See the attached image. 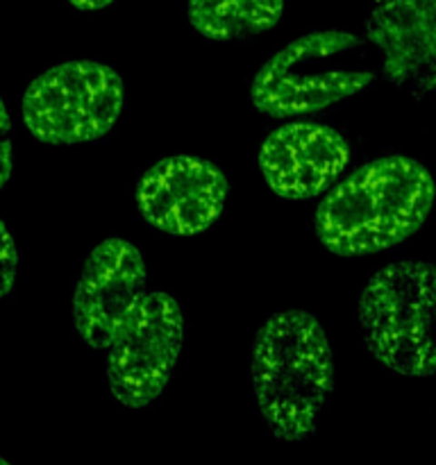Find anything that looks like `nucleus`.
<instances>
[{"label":"nucleus","mask_w":436,"mask_h":465,"mask_svg":"<svg viewBox=\"0 0 436 465\" xmlns=\"http://www.w3.org/2000/svg\"><path fill=\"white\" fill-rule=\"evenodd\" d=\"M434 200L436 182L421 162L382 157L357 168L321 200L313 230L332 254L363 257L416 234Z\"/></svg>","instance_id":"f257e3e1"},{"label":"nucleus","mask_w":436,"mask_h":465,"mask_svg":"<svg viewBox=\"0 0 436 465\" xmlns=\"http://www.w3.org/2000/svg\"><path fill=\"white\" fill-rule=\"evenodd\" d=\"M250 380L259 416L277 440L313 434L334 389V354L321 321L302 309L266 318L253 341Z\"/></svg>","instance_id":"f03ea898"},{"label":"nucleus","mask_w":436,"mask_h":465,"mask_svg":"<svg viewBox=\"0 0 436 465\" xmlns=\"http://www.w3.org/2000/svg\"><path fill=\"white\" fill-rule=\"evenodd\" d=\"M366 41L345 30H318L266 59L250 86L254 109L271 118L321 112L375 82Z\"/></svg>","instance_id":"7ed1b4c3"},{"label":"nucleus","mask_w":436,"mask_h":465,"mask_svg":"<svg viewBox=\"0 0 436 465\" xmlns=\"http://www.w3.org/2000/svg\"><path fill=\"white\" fill-rule=\"evenodd\" d=\"M368 352L404 377L436 375V266L404 259L372 272L359 295Z\"/></svg>","instance_id":"20e7f679"},{"label":"nucleus","mask_w":436,"mask_h":465,"mask_svg":"<svg viewBox=\"0 0 436 465\" xmlns=\"http://www.w3.org/2000/svg\"><path fill=\"white\" fill-rule=\"evenodd\" d=\"M123 112V80L112 66L75 59L50 66L23 94V123L48 145L89 143L107 134Z\"/></svg>","instance_id":"39448f33"},{"label":"nucleus","mask_w":436,"mask_h":465,"mask_svg":"<svg viewBox=\"0 0 436 465\" xmlns=\"http://www.w3.org/2000/svg\"><path fill=\"white\" fill-rule=\"evenodd\" d=\"M186 321L180 302L164 291H144L109 343V391L127 409L153 404L173 375Z\"/></svg>","instance_id":"423d86ee"},{"label":"nucleus","mask_w":436,"mask_h":465,"mask_svg":"<svg viewBox=\"0 0 436 465\" xmlns=\"http://www.w3.org/2000/svg\"><path fill=\"white\" fill-rule=\"evenodd\" d=\"M230 184L216 163L177 154L150 166L136 184V207L154 230L195 236L209 230L225 209Z\"/></svg>","instance_id":"0eeeda50"},{"label":"nucleus","mask_w":436,"mask_h":465,"mask_svg":"<svg viewBox=\"0 0 436 465\" xmlns=\"http://www.w3.org/2000/svg\"><path fill=\"white\" fill-rule=\"evenodd\" d=\"M145 280L148 268L130 241L109 236L91 250L73 293V325L89 348H109Z\"/></svg>","instance_id":"6e6552de"},{"label":"nucleus","mask_w":436,"mask_h":465,"mask_svg":"<svg viewBox=\"0 0 436 465\" xmlns=\"http://www.w3.org/2000/svg\"><path fill=\"white\" fill-rule=\"evenodd\" d=\"M350 163V145L322 123H289L266 136L259 171L275 195L309 200L330 189Z\"/></svg>","instance_id":"1a4fd4ad"},{"label":"nucleus","mask_w":436,"mask_h":465,"mask_svg":"<svg viewBox=\"0 0 436 465\" xmlns=\"http://www.w3.org/2000/svg\"><path fill=\"white\" fill-rule=\"evenodd\" d=\"M366 39L380 50L382 73L421 98L436 86V0H375Z\"/></svg>","instance_id":"9d476101"},{"label":"nucleus","mask_w":436,"mask_h":465,"mask_svg":"<svg viewBox=\"0 0 436 465\" xmlns=\"http://www.w3.org/2000/svg\"><path fill=\"white\" fill-rule=\"evenodd\" d=\"M284 0H189V23L212 41L262 35L280 23Z\"/></svg>","instance_id":"9b49d317"},{"label":"nucleus","mask_w":436,"mask_h":465,"mask_svg":"<svg viewBox=\"0 0 436 465\" xmlns=\"http://www.w3.org/2000/svg\"><path fill=\"white\" fill-rule=\"evenodd\" d=\"M18 268V250L14 243L12 232L7 230L5 221L0 218V298L12 293L14 282H16Z\"/></svg>","instance_id":"f8f14e48"},{"label":"nucleus","mask_w":436,"mask_h":465,"mask_svg":"<svg viewBox=\"0 0 436 465\" xmlns=\"http://www.w3.org/2000/svg\"><path fill=\"white\" fill-rule=\"evenodd\" d=\"M14 168V127L5 100L0 98V191L12 177Z\"/></svg>","instance_id":"ddd939ff"},{"label":"nucleus","mask_w":436,"mask_h":465,"mask_svg":"<svg viewBox=\"0 0 436 465\" xmlns=\"http://www.w3.org/2000/svg\"><path fill=\"white\" fill-rule=\"evenodd\" d=\"M75 9H82V12H98V9L109 7L114 0H68Z\"/></svg>","instance_id":"4468645a"},{"label":"nucleus","mask_w":436,"mask_h":465,"mask_svg":"<svg viewBox=\"0 0 436 465\" xmlns=\"http://www.w3.org/2000/svg\"><path fill=\"white\" fill-rule=\"evenodd\" d=\"M0 465H12V463H9V461H5V459L0 457Z\"/></svg>","instance_id":"2eb2a0df"}]
</instances>
